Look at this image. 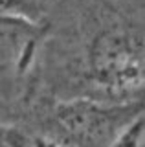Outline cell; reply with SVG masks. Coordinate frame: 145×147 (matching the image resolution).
<instances>
[{
  "mask_svg": "<svg viewBox=\"0 0 145 147\" xmlns=\"http://www.w3.org/2000/svg\"><path fill=\"white\" fill-rule=\"evenodd\" d=\"M26 112L35 131L64 147H110L123 129L143 116L140 103H103L94 99L35 101Z\"/></svg>",
  "mask_w": 145,
  "mask_h": 147,
  "instance_id": "obj_2",
  "label": "cell"
},
{
  "mask_svg": "<svg viewBox=\"0 0 145 147\" xmlns=\"http://www.w3.org/2000/svg\"><path fill=\"white\" fill-rule=\"evenodd\" d=\"M46 24L0 17V103L24 110Z\"/></svg>",
  "mask_w": 145,
  "mask_h": 147,
  "instance_id": "obj_3",
  "label": "cell"
},
{
  "mask_svg": "<svg viewBox=\"0 0 145 147\" xmlns=\"http://www.w3.org/2000/svg\"><path fill=\"white\" fill-rule=\"evenodd\" d=\"M59 0H0V17L46 24Z\"/></svg>",
  "mask_w": 145,
  "mask_h": 147,
  "instance_id": "obj_4",
  "label": "cell"
},
{
  "mask_svg": "<svg viewBox=\"0 0 145 147\" xmlns=\"http://www.w3.org/2000/svg\"><path fill=\"white\" fill-rule=\"evenodd\" d=\"M143 13L117 0H59L24 110L35 101H143Z\"/></svg>",
  "mask_w": 145,
  "mask_h": 147,
  "instance_id": "obj_1",
  "label": "cell"
}]
</instances>
